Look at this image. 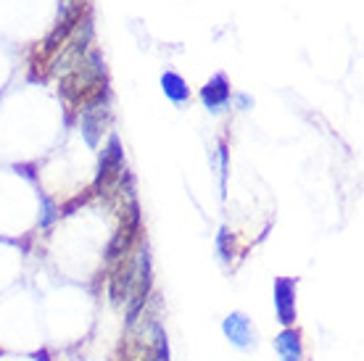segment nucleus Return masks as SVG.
Instances as JSON below:
<instances>
[{"mask_svg":"<svg viewBox=\"0 0 364 361\" xmlns=\"http://www.w3.org/2000/svg\"><path fill=\"white\" fill-rule=\"evenodd\" d=\"M222 333H225V338H228L235 348H240V351H254L256 343H259L254 322H251L243 311H230V314L222 319Z\"/></svg>","mask_w":364,"mask_h":361,"instance_id":"nucleus-6","label":"nucleus"},{"mask_svg":"<svg viewBox=\"0 0 364 361\" xmlns=\"http://www.w3.org/2000/svg\"><path fill=\"white\" fill-rule=\"evenodd\" d=\"M217 253H219V262H222V264L235 262V256H237V240H235V232H232V230H230L228 225L219 227Z\"/></svg>","mask_w":364,"mask_h":361,"instance_id":"nucleus-12","label":"nucleus"},{"mask_svg":"<svg viewBox=\"0 0 364 361\" xmlns=\"http://www.w3.org/2000/svg\"><path fill=\"white\" fill-rule=\"evenodd\" d=\"M151 293H154V266H151V253L148 248H137V277L135 285H132V293H129L127 303V327H135L140 314L146 311L148 301H151Z\"/></svg>","mask_w":364,"mask_h":361,"instance_id":"nucleus-3","label":"nucleus"},{"mask_svg":"<svg viewBox=\"0 0 364 361\" xmlns=\"http://www.w3.org/2000/svg\"><path fill=\"white\" fill-rule=\"evenodd\" d=\"M140 235H143V217H140V206H137L135 195H132L127 208H124V217L119 222L117 232L111 235L109 245H106V262L117 264L122 259H127L129 253L135 251Z\"/></svg>","mask_w":364,"mask_h":361,"instance_id":"nucleus-2","label":"nucleus"},{"mask_svg":"<svg viewBox=\"0 0 364 361\" xmlns=\"http://www.w3.org/2000/svg\"><path fill=\"white\" fill-rule=\"evenodd\" d=\"M159 85H161V92L166 95V100H172L174 106H185L191 100V87L177 72H164Z\"/></svg>","mask_w":364,"mask_h":361,"instance_id":"nucleus-11","label":"nucleus"},{"mask_svg":"<svg viewBox=\"0 0 364 361\" xmlns=\"http://www.w3.org/2000/svg\"><path fill=\"white\" fill-rule=\"evenodd\" d=\"M235 103H237V109H240V111H248L251 106H254V98H251V95H246V92H237Z\"/></svg>","mask_w":364,"mask_h":361,"instance_id":"nucleus-16","label":"nucleus"},{"mask_svg":"<svg viewBox=\"0 0 364 361\" xmlns=\"http://www.w3.org/2000/svg\"><path fill=\"white\" fill-rule=\"evenodd\" d=\"M274 316L282 327H296L299 311H296V280L293 277H277L272 285Z\"/></svg>","mask_w":364,"mask_h":361,"instance_id":"nucleus-7","label":"nucleus"},{"mask_svg":"<svg viewBox=\"0 0 364 361\" xmlns=\"http://www.w3.org/2000/svg\"><path fill=\"white\" fill-rule=\"evenodd\" d=\"M137 277V251H132L127 259L114 264L109 277V301L114 306H124L132 293V285H135Z\"/></svg>","mask_w":364,"mask_h":361,"instance_id":"nucleus-5","label":"nucleus"},{"mask_svg":"<svg viewBox=\"0 0 364 361\" xmlns=\"http://www.w3.org/2000/svg\"><path fill=\"white\" fill-rule=\"evenodd\" d=\"M124 172V148H122V140H119L117 132L109 135V143L103 148L98 161V174H95V182H92V193H100V190H109L117 185V180Z\"/></svg>","mask_w":364,"mask_h":361,"instance_id":"nucleus-4","label":"nucleus"},{"mask_svg":"<svg viewBox=\"0 0 364 361\" xmlns=\"http://www.w3.org/2000/svg\"><path fill=\"white\" fill-rule=\"evenodd\" d=\"M217 174H219V200H225L228 198V177H230V151L225 140H219V148H217Z\"/></svg>","mask_w":364,"mask_h":361,"instance_id":"nucleus-14","label":"nucleus"},{"mask_svg":"<svg viewBox=\"0 0 364 361\" xmlns=\"http://www.w3.org/2000/svg\"><path fill=\"white\" fill-rule=\"evenodd\" d=\"M111 124V90L109 85H100L80 103V132L87 148H98L103 132Z\"/></svg>","mask_w":364,"mask_h":361,"instance_id":"nucleus-1","label":"nucleus"},{"mask_svg":"<svg viewBox=\"0 0 364 361\" xmlns=\"http://www.w3.org/2000/svg\"><path fill=\"white\" fill-rule=\"evenodd\" d=\"M58 219V206L46 193H40V230H48Z\"/></svg>","mask_w":364,"mask_h":361,"instance_id":"nucleus-15","label":"nucleus"},{"mask_svg":"<svg viewBox=\"0 0 364 361\" xmlns=\"http://www.w3.org/2000/svg\"><path fill=\"white\" fill-rule=\"evenodd\" d=\"M85 14V3H77L72 11H66L64 16H61V21L55 24L50 32H48V37L43 40V53H53V50H58V48H64V43L69 40V35L74 32V27L80 24V18H82Z\"/></svg>","mask_w":364,"mask_h":361,"instance_id":"nucleus-9","label":"nucleus"},{"mask_svg":"<svg viewBox=\"0 0 364 361\" xmlns=\"http://www.w3.org/2000/svg\"><path fill=\"white\" fill-rule=\"evenodd\" d=\"M200 103L211 111V114H219L222 109H228L230 100H232V87H230V80L225 72L214 74L198 92Z\"/></svg>","mask_w":364,"mask_h":361,"instance_id":"nucleus-8","label":"nucleus"},{"mask_svg":"<svg viewBox=\"0 0 364 361\" xmlns=\"http://www.w3.org/2000/svg\"><path fill=\"white\" fill-rule=\"evenodd\" d=\"M274 351L280 361H304V335L299 327H282L274 335Z\"/></svg>","mask_w":364,"mask_h":361,"instance_id":"nucleus-10","label":"nucleus"},{"mask_svg":"<svg viewBox=\"0 0 364 361\" xmlns=\"http://www.w3.org/2000/svg\"><path fill=\"white\" fill-rule=\"evenodd\" d=\"M143 361H172L169 343H166V333L161 330L159 322H154V340H151V351Z\"/></svg>","mask_w":364,"mask_h":361,"instance_id":"nucleus-13","label":"nucleus"}]
</instances>
